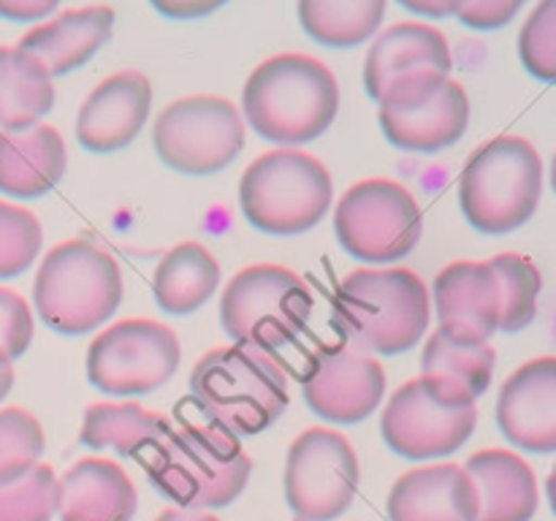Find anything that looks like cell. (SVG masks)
Returning a JSON list of instances; mask_svg holds the SVG:
<instances>
[{
	"label": "cell",
	"mask_w": 556,
	"mask_h": 521,
	"mask_svg": "<svg viewBox=\"0 0 556 521\" xmlns=\"http://www.w3.org/2000/svg\"><path fill=\"white\" fill-rule=\"evenodd\" d=\"M244 119L275 144L318 139L340 112V85L329 65L302 52H282L255 65L242 90Z\"/></svg>",
	"instance_id": "6da1fadb"
},
{
	"label": "cell",
	"mask_w": 556,
	"mask_h": 521,
	"mask_svg": "<svg viewBox=\"0 0 556 521\" xmlns=\"http://www.w3.org/2000/svg\"><path fill=\"white\" fill-rule=\"evenodd\" d=\"M432 320L427 282L402 266L356 269L340 282L334 323L348 347L396 356L424 340Z\"/></svg>",
	"instance_id": "7a4b0ae2"
},
{
	"label": "cell",
	"mask_w": 556,
	"mask_h": 521,
	"mask_svg": "<svg viewBox=\"0 0 556 521\" xmlns=\"http://www.w3.org/2000/svg\"><path fill=\"white\" fill-rule=\"evenodd\" d=\"M190 391L212 427L253 437L269 429L288 407V378L271 353L223 345L204 353L190 374Z\"/></svg>",
	"instance_id": "3957f363"
},
{
	"label": "cell",
	"mask_w": 556,
	"mask_h": 521,
	"mask_svg": "<svg viewBox=\"0 0 556 521\" xmlns=\"http://www.w3.org/2000/svg\"><path fill=\"white\" fill-rule=\"evenodd\" d=\"M123 271L112 253L90 239H68L43 255L33 282V304L58 334H87L123 304Z\"/></svg>",
	"instance_id": "277c9868"
},
{
	"label": "cell",
	"mask_w": 556,
	"mask_h": 521,
	"mask_svg": "<svg viewBox=\"0 0 556 521\" xmlns=\"http://www.w3.org/2000/svg\"><path fill=\"white\" fill-rule=\"evenodd\" d=\"M147 472L152 486L177 508L212 510L231 505L244 492L253 461L233 434L212 423H185L157 445Z\"/></svg>",
	"instance_id": "5b68a950"
},
{
	"label": "cell",
	"mask_w": 556,
	"mask_h": 521,
	"mask_svg": "<svg viewBox=\"0 0 556 521\" xmlns=\"http://www.w3.org/2000/svg\"><path fill=\"white\" fill-rule=\"evenodd\" d=\"M543 161L521 136H497L467 157L459 174V204L481 233H510L541 206Z\"/></svg>",
	"instance_id": "8992f818"
},
{
	"label": "cell",
	"mask_w": 556,
	"mask_h": 521,
	"mask_svg": "<svg viewBox=\"0 0 556 521\" xmlns=\"http://www.w3.org/2000/svg\"><path fill=\"white\" fill-rule=\"evenodd\" d=\"M334 199V182L315 155L293 147L255 157L239 182V206L250 226L275 237H296L318 226Z\"/></svg>",
	"instance_id": "52a82bcc"
},
{
	"label": "cell",
	"mask_w": 556,
	"mask_h": 521,
	"mask_svg": "<svg viewBox=\"0 0 556 521\" xmlns=\"http://www.w3.org/2000/svg\"><path fill=\"white\" fill-rule=\"evenodd\" d=\"M476 402L459 380L418 374L391 394L380 416V432L402 459H443L456 454L476 432Z\"/></svg>",
	"instance_id": "ba28073f"
},
{
	"label": "cell",
	"mask_w": 556,
	"mask_h": 521,
	"mask_svg": "<svg viewBox=\"0 0 556 521\" xmlns=\"http://www.w3.org/2000/svg\"><path fill=\"white\" fill-rule=\"evenodd\" d=\"M313 304L302 275L277 264H255L237 271L223 291L220 323L237 345L271 353L302 334Z\"/></svg>",
	"instance_id": "9c48e42d"
},
{
	"label": "cell",
	"mask_w": 556,
	"mask_h": 521,
	"mask_svg": "<svg viewBox=\"0 0 556 521\" xmlns=\"http://www.w3.org/2000/svg\"><path fill=\"white\" fill-rule=\"evenodd\" d=\"M378 123L394 147L432 155L465 136L470 98L451 74L413 71L391 79L380 92Z\"/></svg>",
	"instance_id": "30bf717a"
},
{
	"label": "cell",
	"mask_w": 556,
	"mask_h": 521,
	"mask_svg": "<svg viewBox=\"0 0 556 521\" xmlns=\"http://www.w3.org/2000/svg\"><path fill=\"white\" fill-rule=\"evenodd\" d=\"M337 242L358 260L394 264L416 250L424 233L421 206L394 179H364L334 206Z\"/></svg>",
	"instance_id": "8fae6325"
},
{
	"label": "cell",
	"mask_w": 556,
	"mask_h": 521,
	"mask_svg": "<svg viewBox=\"0 0 556 521\" xmlns=\"http://www.w3.org/2000/svg\"><path fill=\"white\" fill-rule=\"evenodd\" d=\"M152 144L168 168L188 177H206L239 157L244 147V119L228 98H179L155 117Z\"/></svg>",
	"instance_id": "7c38bea8"
},
{
	"label": "cell",
	"mask_w": 556,
	"mask_h": 521,
	"mask_svg": "<svg viewBox=\"0 0 556 521\" xmlns=\"http://www.w3.org/2000/svg\"><path fill=\"white\" fill-rule=\"evenodd\" d=\"M179 340L166 323L128 318L103 329L87 347V380L112 396L163 389L179 369Z\"/></svg>",
	"instance_id": "4fadbf2b"
},
{
	"label": "cell",
	"mask_w": 556,
	"mask_h": 521,
	"mask_svg": "<svg viewBox=\"0 0 556 521\" xmlns=\"http://www.w3.org/2000/svg\"><path fill=\"white\" fill-rule=\"evenodd\" d=\"M358 456L337 429H304L286 456V499L296 521H334L358 492Z\"/></svg>",
	"instance_id": "5bb4252c"
},
{
	"label": "cell",
	"mask_w": 556,
	"mask_h": 521,
	"mask_svg": "<svg viewBox=\"0 0 556 521\" xmlns=\"http://www.w3.org/2000/svg\"><path fill=\"white\" fill-rule=\"evenodd\" d=\"M383 364L375 356L342 345L313 358L304 374V399L331 423H358L372 416L386 396Z\"/></svg>",
	"instance_id": "9a60e30c"
},
{
	"label": "cell",
	"mask_w": 556,
	"mask_h": 521,
	"mask_svg": "<svg viewBox=\"0 0 556 521\" xmlns=\"http://www.w3.org/2000/svg\"><path fill=\"white\" fill-rule=\"evenodd\" d=\"M152 109V85L141 71L125 68L106 76L79 106L76 141L87 152L109 155L128 147L144 130Z\"/></svg>",
	"instance_id": "2e32d148"
},
{
	"label": "cell",
	"mask_w": 556,
	"mask_h": 521,
	"mask_svg": "<svg viewBox=\"0 0 556 521\" xmlns=\"http://www.w3.org/2000/svg\"><path fill=\"white\" fill-rule=\"evenodd\" d=\"M500 432L521 450H556V358L541 356L521 364L497 396Z\"/></svg>",
	"instance_id": "e0dca14e"
},
{
	"label": "cell",
	"mask_w": 556,
	"mask_h": 521,
	"mask_svg": "<svg viewBox=\"0 0 556 521\" xmlns=\"http://www.w3.org/2000/svg\"><path fill=\"white\" fill-rule=\"evenodd\" d=\"M389 521H478L476 483L462 465H429L396 478Z\"/></svg>",
	"instance_id": "ac0fdd59"
},
{
	"label": "cell",
	"mask_w": 556,
	"mask_h": 521,
	"mask_svg": "<svg viewBox=\"0 0 556 521\" xmlns=\"http://www.w3.org/2000/svg\"><path fill=\"white\" fill-rule=\"evenodd\" d=\"M136 505L134 481L112 459L87 456L58 478L54 513L60 521H130Z\"/></svg>",
	"instance_id": "d6986e66"
},
{
	"label": "cell",
	"mask_w": 556,
	"mask_h": 521,
	"mask_svg": "<svg viewBox=\"0 0 556 521\" xmlns=\"http://www.w3.org/2000/svg\"><path fill=\"white\" fill-rule=\"evenodd\" d=\"M114 30L112 5H81V9L60 11L41 25L30 27L16 47L33 54L43 68L54 76L81 68L96 52L106 47Z\"/></svg>",
	"instance_id": "ffe728a7"
},
{
	"label": "cell",
	"mask_w": 556,
	"mask_h": 521,
	"mask_svg": "<svg viewBox=\"0 0 556 521\" xmlns=\"http://www.w3.org/2000/svg\"><path fill=\"white\" fill-rule=\"evenodd\" d=\"M429 302L445 329L481 340L500 331V285L486 260H456L440 269Z\"/></svg>",
	"instance_id": "44dd1931"
},
{
	"label": "cell",
	"mask_w": 556,
	"mask_h": 521,
	"mask_svg": "<svg viewBox=\"0 0 556 521\" xmlns=\"http://www.w3.org/2000/svg\"><path fill=\"white\" fill-rule=\"evenodd\" d=\"M454 68V52L443 33L429 22H394L378 33L364 63V87L378 101L396 76L413 71H443Z\"/></svg>",
	"instance_id": "7402d4cb"
},
{
	"label": "cell",
	"mask_w": 556,
	"mask_h": 521,
	"mask_svg": "<svg viewBox=\"0 0 556 521\" xmlns=\"http://www.w3.org/2000/svg\"><path fill=\"white\" fill-rule=\"evenodd\" d=\"M467 475L476 483L478 521H532L541 503L535 470L519 454L505 448L478 450L467 459Z\"/></svg>",
	"instance_id": "603a6c76"
},
{
	"label": "cell",
	"mask_w": 556,
	"mask_h": 521,
	"mask_svg": "<svg viewBox=\"0 0 556 521\" xmlns=\"http://www.w3.org/2000/svg\"><path fill=\"white\" fill-rule=\"evenodd\" d=\"M68 166L65 139L52 125L0 134V193L14 199L47 195Z\"/></svg>",
	"instance_id": "cb8c5ba5"
},
{
	"label": "cell",
	"mask_w": 556,
	"mask_h": 521,
	"mask_svg": "<svg viewBox=\"0 0 556 521\" xmlns=\"http://www.w3.org/2000/svg\"><path fill=\"white\" fill-rule=\"evenodd\" d=\"M52 106V74L20 47H0V134L36 128Z\"/></svg>",
	"instance_id": "d4e9b609"
},
{
	"label": "cell",
	"mask_w": 556,
	"mask_h": 521,
	"mask_svg": "<svg viewBox=\"0 0 556 521\" xmlns=\"http://www.w3.org/2000/svg\"><path fill=\"white\" fill-rule=\"evenodd\" d=\"M172 434L166 418L136 402H96L85 410L79 443L92 450H117L119 456H139L157 448Z\"/></svg>",
	"instance_id": "484cf974"
},
{
	"label": "cell",
	"mask_w": 556,
	"mask_h": 521,
	"mask_svg": "<svg viewBox=\"0 0 556 521\" xmlns=\"http://www.w3.org/2000/svg\"><path fill=\"white\" fill-rule=\"evenodd\" d=\"M220 285V264L199 242H182L168 250L152 275V293L161 309L188 315L204 307Z\"/></svg>",
	"instance_id": "4316f807"
},
{
	"label": "cell",
	"mask_w": 556,
	"mask_h": 521,
	"mask_svg": "<svg viewBox=\"0 0 556 521\" xmlns=\"http://www.w3.org/2000/svg\"><path fill=\"white\" fill-rule=\"evenodd\" d=\"M494 367H497V353L489 340L445 326H438L429 334L421 351V374H445L459 380L476 399L492 385Z\"/></svg>",
	"instance_id": "83f0119b"
},
{
	"label": "cell",
	"mask_w": 556,
	"mask_h": 521,
	"mask_svg": "<svg viewBox=\"0 0 556 521\" xmlns=\"http://www.w3.org/2000/svg\"><path fill=\"white\" fill-rule=\"evenodd\" d=\"M386 9V0H302L299 20L324 47L351 49L380 30Z\"/></svg>",
	"instance_id": "f1b7e54d"
},
{
	"label": "cell",
	"mask_w": 556,
	"mask_h": 521,
	"mask_svg": "<svg viewBox=\"0 0 556 521\" xmlns=\"http://www.w3.org/2000/svg\"><path fill=\"white\" fill-rule=\"evenodd\" d=\"M500 285V329L525 331L538 318L541 269L521 253H500L486 260Z\"/></svg>",
	"instance_id": "f546056e"
},
{
	"label": "cell",
	"mask_w": 556,
	"mask_h": 521,
	"mask_svg": "<svg viewBox=\"0 0 556 521\" xmlns=\"http://www.w3.org/2000/svg\"><path fill=\"white\" fill-rule=\"evenodd\" d=\"M43 429L25 407L0 410V486L16 483L36 465H41Z\"/></svg>",
	"instance_id": "4dcf8cb0"
},
{
	"label": "cell",
	"mask_w": 556,
	"mask_h": 521,
	"mask_svg": "<svg viewBox=\"0 0 556 521\" xmlns=\"http://www.w3.org/2000/svg\"><path fill=\"white\" fill-rule=\"evenodd\" d=\"M43 244L38 217L25 206L0 201V280L20 277L33 266Z\"/></svg>",
	"instance_id": "1f68e13d"
},
{
	"label": "cell",
	"mask_w": 556,
	"mask_h": 521,
	"mask_svg": "<svg viewBox=\"0 0 556 521\" xmlns=\"http://www.w3.org/2000/svg\"><path fill=\"white\" fill-rule=\"evenodd\" d=\"M58 478L52 467L36 465L16 483L0 486V521H52Z\"/></svg>",
	"instance_id": "d6a6232c"
},
{
	"label": "cell",
	"mask_w": 556,
	"mask_h": 521,
	"mask_svg": "<svg viewBox=\"0 0 556 521\" xmlns=\"http://www.w3.org/2000/svg\"><path fill=\"white\" fill-rule=\"evenodd\" d=\"M519 58L535 79H556V0L535 5L519 33Z\"/></svg>",
	"instance_id": "836d02e7"
},
{
	"label": "cell",
	"mask_w": 556,
	"mask_h": 521,
	"mask_svg": "<svg viewBox=\"0 0 556 521\" xmlns=\"http://www.w3.org/2000/svg\"><path fill=\"white\" fill-rule=\"evenodd\" d=\"M33 309L11 288H0V353L9 361L20 358L33 342Z\"/></svg>",
	"instance_id": "e575fe53"
},
{
	"label": "cell",
	"mask_w": 556,
	"mask_h": 521,
	"mask_svg": "<svg viewBox=\"0 0 556 521\" xmlns=\"http://www.w3.org/2000/svg\"><path fill=\"white\" fill-rule=\"evenodd\" d=\"M521 11V0H459L456 20L476 30L505 27Z\"/></svg>",
	"instance_id": "d590c367"
},
{
	"label": "cell",
	"mask_w": 556,
	"mask_h": 521,
	"mask_svg": "<svg viewBox=\"0 0 556 521\" xmlns=\"http://www.w3.org/2000/svg\"><path fill=\"white\" fill-rule=\"evenodd\" d=\"M54 11V0H0V16L9 22H43Z\"/></svg>",
	"instance_id": "8d00e7d4"
},
{
	"label": "cell",
	"mask_w": 556,
	"mask_h": 521,
	"mask_svg": "<svg viewBox=\"0 0 556 521\" xmlns=\"http://www.w3.org/2000/svg\"><path fill=\"white\" fill-rule=\"evenodd\" d=\"M152 5L172 20H199V16L220 9L223 0H155Z\"/></svg>",
	"instance_id": "74e56055"
},
{
	"label": "cell",
	"mask_w": 556,
	"mask_h": 521,
	"mask_svg": "<svg viewBox=\"0 0 556 521\" xmlns=\"http://www.w3.org/2000/svg\"><path fill=\"white\" fill-rule=\"evenodd\" d=\"M402 5L413 14L440 20V16H454L459 9V0H402Z\"/></svg>",
	"instance_id": "f35d334b"
},
{
	"label": "cell",
	"mask_w": 556,
	"mask_h": 521,
	"mask_svg": "<svg viewBox=\"0 0 556 521\" xmlns=\"http://www.w3.org/2000/svg\"><path fill=\"white\" fill-rule=\"evenodd\" d=\"M155 521H220L210 510H188V508H166Z\"/></svg>",
	"instance_id": "ab89813d"
},
{
	"label": "cell",
	"mask_w": 556,
	"mask_h": 521,
	"mask_svg": "<svg viewBox=\"0 0 556 521\" xmlns=\"http://www.w3.org/2000/svg\"><path fill=\"white\" fill-rule=\"evenodd\" d=\"M11 389H14V361H9V358L0 353V402L9 396Z\"/></svg>",
	"instance_id": "60d3db41"
}]
</instances>
